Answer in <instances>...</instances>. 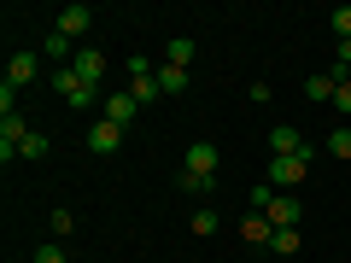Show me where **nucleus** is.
<instances>
[{"label":"nucleus","instance_id":"nucleus-1","mask_svg":"<svg viewBox=\"0 0 351 263\" xmlns=\"http://www.w3.org/2000/svg\"><path fill=\"white\" fill-rule=\"evenodd\" d=\"M176 181H182V193H199V199L211 193V181H217V147H211V140H193V147H188Z\"/></svg>","mask_w":351,"mask_h":263},{"label":"nucleus","instance_id":"nucleus-2","mask_svg":"<svg viewBox=\"0 0 351 263\" xmlns=\"http://www.w3.org/2000/svg\"><path fill=\"white\" fill-rule=\"evenodd\" d=\"M123 71H129V94H135V105H152L158 100V71H152V59H123Z\"/></svg>","mask_w":351,"mask_h":263},{"label":"nucleus","instance_id":"nucleus-3","mask_svg":"<svg viewBox=\"0 0 351 263\" xmlns=\"http://www.w3.org/2000/svg\"><path fill=\"white\" fill-rule=\"evenodd\" d=\"M304 170H311V152H299V158H269V175H263V181L276 193H293L304 181Z\"/></svg>","mask_w":351,"mask_h":263},{"label":"nucleus","instance_id":"nucleus-4","mask_svg":"<svg viewBox=\"0 0 351 263\" xmlns=\"http://www.w3.org/2000/svg\"><path fill=\"white\" fill-rule=\"evenodd\" d=\"M53 88H59V100H64V105H76V112H82V105H94V100H100V88L76 82V71H71V64H64V71H53Z\"/></svg>","mask_w":351,"mask_h":263},{"label":"nucleus","instance_id":"nucleus-5","mask_svg":"<svg viewBox=\"0 0 351 263\" xmlns=\"http://www.w3.org/2000/svg\"><path fill=\"white\" fill-rule=\"evenodd\" d=\"M71 71H76V82L100 88V82H106V53H100V47H82V53L71 59Z\"/></svg>","mask_w":351,"mask_h":263},{"label":"nucleus","instance_id":"nucleus-6","mask_svg":"<svg viewBox=\"0 0 351 263\" xmlns=\"http://www.w3.org/2000/svg\"><path fill=\"white\" fill-rule=\"evenodd\" d=\"M88 29H94V6H82V0H71L59 12V36H71V41H82Z\"/></svg>","mask_w":351,"mask_h":263},{"label":"nucleus","instance_id":"nucleus-7","mask_svg":"<svg viewBox=\"0 0 351 263\" xmlns=\"http://www.w3.org/2000/svg\"><path fill=\"white\" fill-rule=\"evenodd\" d=\"M24 135H29L24 112H6V117H0V158H18V147H24Z\"/></svg>","mask_w":351,"mask_h":263},{"label":"nucleus","instance_id":"nucleus-8","mask_svg":"<svg viewBox=\"0 0 351 263\" xmlns=\"http://www.w3.org/2000/svg\"><path fill=\"white\" fill-rule=\"evenodd\" d=\"M269 152H276V158H299V152H311V147H304V135L293 123H276L269 129Z\"/></svg>","mask_w":351,"mask_h":263},{"label":"nucleus","instance_id":"nucleus-9","mask_svg":"<svg viewBox=\"0 0 351 263\" xmlns=\"http://www.w3.org/2000/svg\"><path fill=\"white\" fill-rule=\"evenodd\" d=\"M117 147H123V129H117V123H106V117H100V123L88 129V152H100V158H112Z\"/></svg>","mask_w":351,"mask_h":263},{"label":"nucleus","instance_id":"nucleus-10","mask_svg":"<svg viewBox=\"0 0 351 263\" xmlns=\"http://www.w3.org/2000/svg\"><path fill=\"white\" fill-rule=\"evenodd\" d=\"M299 211H304V205L293 199V193H276V199H269V211H263V216H269V223H276V228H299Z\"/></svg>","mask_w":351,"mask_h":263},{"label":"nucleus","instance_id":"nucleus-11","mask_svg":"<svg viewBox=\"0 0 351 263\" xmlns=\"http://www.w3.org/2000/svg\"><path fill=\"white\" fill-rule=\"evenodd\" d=\"M135 112H141V105H135V94H106V123L129 129V123H135Z\"/></svg>","mask_w":351,"mask_h":263},{"label":"nucleus","instance_id":"nucleus-12","mask_svg":"<svg viewBox=\"0 0 351 263\" xmlns=\"http://www.w3.org/2000/svg\"><path fill=\"white\" fill-rule=\"evenodd\" d=\"M240 234H246L252 246H269V240H276V223H269L263 211H246V216H240Z\"/></svg>","mask_w":351,"mask_h":263},{"label":"nucleus","instance_id":"nucleus-13","mask_svg":"<svg viewBox=\"0 0 351 263\" xmlns=\"http://www.w3.org/2000/svg\"><path fill=\"white\" fill-rule=\"evenodd\" d=\"M36 71H41V59H36V53H12V64H6V82H12V88H24Z\"/></svg>","mask_w":351,"mask_h":263},{"label":"nucleus","instance_id":"nucleus-14","mask_svg":"<svg viewBox=\"0 0 351 263\" xmlns=\"http://www.w3.org/2000/svg\"><path fill=\"white\" fill-rule=\"evenodd\" d=\"M164 64H182V71H188V64H193V36H170V47H164Z\"/></svg>","mask_w":351,"mask_h":263},{"label":"nucleus","instance_id":"nucleus-15","mask_svg":"<svg viewBox=\"0 0 351 263\" xmlns=\"http://www.w3.org/2000/svg\"><path fill=\"white\" fill-rule=\"evenodd\" d=\"M334 88H339L334 76H328V71H316L311 82H304V100H316V105H322V100H334Z\"/></svg>","mask_w":351,"mask_h":263},{"label":"nucleus","instance_id":"nucleus-16","mask_svg":"<svg viewBox=\"0 0 351 263\" xmlns=\"http://www.w3.org/2000/svg\"><path fill=\"white\" fill-rule=\"evenodd\" d=\"M188 88V71L182 64H158V94H182Z\"/></svg>","mask_w":351,"mask_h":263},{"label":"nucleus","instance_id":"nucleus-17","mask_svg":"<svg viewBox=\"0 0 351 263\" xmlns=\"http://www.w3.org/2000/svg\"><path fill=\"white\" fill-rule=\"evenodd\" d=\"M217 228H223V216H217L211 205H199V211H193V234H199V240H211Z\"/></svg>","mask_w":351,"mask_h":263},{"label":"nucleus","instance_id":"nucleus-18","mask_svg":"<svg viewBox=\"0 0 351 263\" xmlns=\"http://www.w3.org/2000/svg\"><path fill=\"white\" fill-rule=\"evenodd\" d=\"M269 251H276V258H293V251H299V228H276Z\"/></svg>","mask_w":351,"mask_h":263},{"label":"nucleus","instance_id":"nucleus-19","mask_svg":"<svg viewBox=\"0 0 351 263\" xmlns=\"http://www.w3.org/2000/svg\"><path fill=\"white\" fill-rule=\"evenodd\" d=\"M18 158H47V135H36V129H29L24 147H18Z\"/></svg>","mask_w":351,"mask_h":263},{"label":"nucleus","instance_id":"nucleus-20","mask_svg":"<svg viewBox=\"0 0 351 263\" xmlns=\"http://www.w3.org/2000/svg\"><path fill=\"white\" fill-rule=\"evenodd\" d=\"M269 199H276V188H269V181H258V188L246 193V205H252V211H269Z\"/></svg>","mask_w":351,"mask_h":263},{"label":"nucleus","instance_id":"nucleus-21","mask_svg":"<svg viewBox=\"0 0 351 263\" xmlns=\"http://www.w3.org/2000/svg\"><path fill=\"white\" fill-rule=\"evenodd\" d=\"M328 152H334V158H351V129H334V135H328Z\"/></svg>","mask_w":351,"mask_h":263},{"label":"nucleus","instance_id":"nucleus-22","mask_svg":"<svg viewBox=\"0 0 351 263\" xmlns=\"http://www.w3.org/2000/svg\"><path fill=\"white\" fill-rule=\"evenodd\" d=\"M71 228H76V216H71V211H64V205H53V234H59V240H64V234H71Z\"/></svg>","mask_w":351,"mask_h":263},{"label":"nucleus","instance_id":"nucleus-23","mask_svg":"<svg viewBox=\"0 0 351 263\" xmlns=\"http://www.w3.org/2000/svg\"><path fill=\"white\" fill-rule=\"evenodd\" d=\"M334 36L351 41V6H334Z\"/></svg>","mask_w":351,"mask_h":263},{"label":"nucleus","instance_id":"nucleus-24","mask_svg":"<svg viewBox=\"0 0 351 263\" xmlns=\"http://www.w3.org/2000/svg\"><path fill=\"white\" fill-rule=\"evenodd\" d=\"M36 263H64V246H59V240H47V246H36Z\"/></svg>","mask_w":351,"mask_h":263},{"label":"nucleus","instance_id":"nucleus-25","mask_svg":"<svg viewBox=\"0 0 351 263\" xmlns=\"http://www.w3.org/2000/svg\"><path fill=\"white\" fill-rule=\"evenodd\" d=\"M334 112H351V82H339V88H334Z\"/></svg>","mask_w":351,"mask_h":263}]
</instances>
